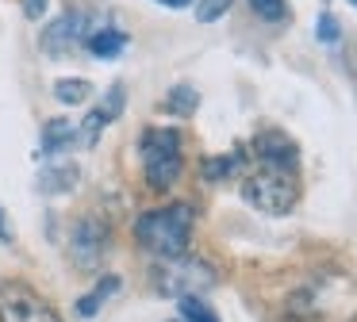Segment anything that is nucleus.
<instances>
[{"label": "nucleus", "mask_w": 357, "mask_h": 322, "mask_svg": "<svg viewBox=\"0 0 357 322\" xmlns=\"http://www.w3.org/2000/svg\"><path fill=\"white\" fill-rule=\"evenodd\" d=\"M192 204H165L154 211H142L135 219V242L158 261L185 257L192 242Z\"/></svg>", "instance_id": "1"}, {"label": "nucleus", "mask_w": 357, "mask_h": 322, "mask_svg": "<svg viewBox=\"0 0 357 322\" xmlns=\"http://www.w3.org/2000/svg\"><path fill=\"white\" fill-rule=\"evenodd\" d=\"M181 130L177 127H146L139 138L142 153V173H146L150 192H169L185 173V158H181Z\"/></svg>", "instance_id": "2"}, {"label": "nucleus", "mask_w": 357, "mask_h": 322, "mask_svg": "<svg viewBox=\"0 0 357 322\" xmlns=\"http://www.w3.org/2000/svg\"><path fill=\"white\" fill-rule=\"evenodd\" d=\"M242 199L261 215H288L300 204V181H296V173L257 169L242 181Z\"/></svg>", "instance_id": "3"}, {"label": "nucleus", "mask_w": 357, "mask_h": 322, "mask_svg": "<svg viewBox=\"0 0 357 322\" xmlns=\"http://www.w3.org/2000/svg\"><path fill=\"white\" fill-rule=\"evenodd\" d=\"M70 265L77 273H96L112 253V227L100 215H81L70 230Z\"/></svg>", "instance_id": "4"}, {"label": "nucleus", "mask_w": 357, "mask_h": 322, "mask_svg": "<svg viewBox=\"0 0 357 322\" xmlns=\"http://www.w3.org/2000/svg\"><path fill=\"white\" fill-rule=\"evenodd\" d=\"M211 284H215V268L196 261V257H188V253L185 257H169L154 268V291L158 296L181 299V296H196V291L211 288Z\"/></svg>", "instance_id": "5"}, {"label": "nucleus", "mask_w": 357, "mask_h": 322, "mask_svg": "<svg viewBox=\"0 0 357 322\" xmlns=\"http://www.w3.org/2000/svg\"><path fill=\"white\" fill-rule=\"evenodd\" d=\"M0 322H62L58 311L24 280L0 284Z\"/></svg>", "instance_id": "6"}, {"label": "nucleus", "mask_w": 357, "mask_h": 322, "mask_svg": "<svg viewBox=\"0 0 357 322\" xmlns=\"http://www.w3.org/2000/svg\"><path fill=\"white\" fill-rule=\"evenodd\" d=\"M89 35H93L89 31V12H62L54 23H47V31L39 35V46L50 58H66L77 46H85Z\"/></svg>", "instance_id": "7"}, {"label": "nucleus", "mask_w": 357, "mask_h": 322, "mask_svg": "<svg viewBox=\"0 0 357 322\" xmlns=\"http://www.w3.org/2000/svg\"><path fill=\"white\" fill-rule=\"evenodd\" d=\"M250 150H254V161L261 169H280V173H296V169H300V146L277 127L257 130Z\"/></svg>", "instance_id": "8"}, {"label": "nucleus", "mask_w": 357, "mask_h": 322, "mask_svg": "<svg viewBox=\"0 0 357 322\" xmlns=\"http://www.w3.org/2000/svg\"><path fill=\"white\" fill-rule=\"evenodd\" d=\"M81 184V165L70 158H50L39 169V192L43 196H70Z\"/></svg>", "instance_id": "9"}, {"label": "nucleus", "mask_w": 357, "mask_h": 322, "mask_svg": "<svg viewBox=\"0 0 357 322\" xmlns=\"http://www.w3.org/2000/svg\"><path fill=\"white\" fill-rule=\"evenodd\" d=\"M119 291H123V276L108 273V276H100V280H96L93 288L77 299V307H73V311H77V319H96V314H100V307L108 303V299H116Z\"/></svg>", "instance_id": "10"}, {"label": "nucleus", "mask_w": 357, "mask_h": 322, "mask_svg": "<svg viewBox=\"0 0 357 322\" xmlns=\"http://www.w3.org/2000/svg\"><path fill=\"white\" fill-rule=\"evenodd\" d=\"M246 150H231V153H211V158H204V165H200V176L204 181H211V184H219V181H231V176H238L242 169H246Z\"/></svg>", "instance_id": "11"}, {"label": "nucleus", "mask_w": 357, "mask_h": 322, "mask_svg": "<svg viewBox=\"0 0 357 322\" xmlns=\"http://www.w3.org/2000/svg\"><path fill=\"white\" fill-rule=\"evenodd\" d=\"M70 146H77V123L50 119L47 127H43V153H47V158H62Z\"/></svg>", "instance_id": "12"}, {"label": "nucleus", "mask_w": 357, "mask_h": 322, "mask_svg": "<svg viewBox=\"0 0 357 322\" xmlns=\"http://www.w3.org/2000/svg\"><path fill=\"white\" fill-rule=\"evenodd\" d=\"M85 46H89V54H96V58H116V54L127 46V35H123V31H116V27H100V31L89 35Z\"/></svg>", "instance_id": "13"}, {"label": "nucleus", "mask_w": 357, "mask_h": 322, "mask_svg": "<svg viewBox=\"0 0 357 322\" xmlns=\"http://www.w3.org/2000/svg\"><path fill=\"white\" fill-rule=\"evenodd\" d=\"M196 107H200V92H196L192 84H177V89H169V96H165V112L181 115V119H188Z\"/></svg>", "instance_id": "14"}, {"label": "nucleus", "mask_w": 357, "mask_h": 322, "mask_svg": "<svg viewBox=\"0 0 357 322\" xmlns=\"http://www.w3.org/2000/svg\"><path fill=\"white\" fill-rule=\"evenodd\" d=\"M54 96L62 104H85L93 96V84L81 81V77H62V81H54Z\"/></svg>", "instance_id": "15"}, {"label": "nucleus", "mask_w": 357, "mask_h": 322, "mask_svg": "<svg viewBox=\"0 0 357 322\" xmlns=\"http://www.w3.org/2000/svg\"><path fill=\"white\" fill-rule=\"evenodd\" d=\"M261 23H288V0H246Z\"/></svg>", "instance_id": "16"}, {"label": "nucleus", "mask_w": 357, "mask_h": 322, "mask_svg": "<svg viewBox=\"0 0 357 322\" xmlns=\"http://www.w3.org/2000/svg\"><path fill=\"white\" fill-rule=\"evenodd\" d=\"M123 107H127V89H123V84H112V89L104 92V100L96 104V112L112 123V119H119V115H123Z\"/></svg>", "instance_id": "17"}, {"label": "nucleus", "mask_w": 357, "mask_h": 322, "mask_svg": "<svg viewBox=\"0 0 357 322\" xmlns=\"http://www.w3.org/2000/svg\"><path fill=\"white\" fill-rule=\"evenodd\" d=\"M177 303H181V319H185V322H219L196 296H181Z\"/></svg>", "instance_id": "18"}, {"label": "nucleus", "mask_w": 357, "mask_h": 322, "mask_svg": "<svg viewBox=\"0 0 357 322\" xmlns=\"http://www.w3.org/2000/svg\"><path fill=\"white\" fill-rule=\"evenodd\" d=\"M104 123H108V119H104V115L93 107V112H89V119L77 127V146H96V138H100Z\"/></svg>", "instance_id": "19"}, {"label": "nucleus", "mask_w": 357, "mask_h": 322, "mask_svg": "<svg viewBox=\"0 0 357 322\" xmlns=\"http://www.w3.org/2000/svg\"><path fill=\"white\" fill-rule=\"evenodd\" d=\"M231 12V0H196V20L200 23H215Z\"/></svg>", "instance_id": "20"}, {"label": "nucleus", "mask_w": 357, "mask_h": 322, "mask_svg": "<svg viewBox=\"0 0 357 322\" xmlns=\"http://www.w3.org/2000/svg\"><path fill=\"white\" fill-rule=\"evenodd\" d=\"M315 35H319V43H326V46H334L342 38V23L334 20L331 12H323L319 15V23H315Z\"/></svg>", "instance_id": "21"}, {"label": "nucleus", "mask_w": 357, "mask_h": 322, "mask_svg": "<svg viewBox=\"0 0 357 322\" xmlns=\"http://www.w3.org/2000/svg\"><path fill=\"white\" fill-rule=\"evenodd\" d=\"M47 4H50V0H24L27 20H39V15H47Z\"/></svg>", "instance_id": "22"}, {"label": "nucleus", "mask_w": 357, "mask_h": 322, "mask_svg": "<svg viewBox=\"0 0 357 322\" xmlns=\"http://www.w3.org/2000/svg\"><path fill=\"white\" fill-rule=\"evenodd\" d=\"M154 4H162V8H173V12H177V8H192L196 0H154Z\"/></svg>", "instance_id": "23"}, {"label": "nucleus", "mask_w": 357, "mask_h": 322, "mask_svg": "<svg viewBox=\"0 0 357 322\" xmlns=\"http://www.w3.org/2000/svg\"><path fill=\"white\" fill-rule=\"evenodd\" d=\"M0 238H4V242H12V230H8V222H4V207H0Z\"/></svg>", "instance_id": "24"}, {"label": "nucleus", "mask_w": 357, "mask_h": 322, "mask_svg": "<svg viewBox=\"0 0 357 322\" xmlns=\"http://www.w3.org/2000/svg\"><path fill=\"white\" fill-rule=\"evenodd\" d=\"M349 4H354V8H357V0H349Z\"/></svg>", "instance_id": "25"}]
</instances>
